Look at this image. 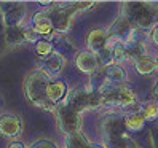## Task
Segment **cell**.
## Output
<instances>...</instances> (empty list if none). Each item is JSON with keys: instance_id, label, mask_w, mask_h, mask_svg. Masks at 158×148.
I'll use <instances>...</instances> for the list:
<instances>
[{"instance_id": "cell-1", "label": "cell", "mask_w": 158, "mask_h": 148, "mask_svg": "<svg viewBox=\"0 0 158 148\" xmlns=\"http://www.w3.org/2000/svg\"><path fill=\"white\" fill-rule=\"evenodd\" d=\"M50 83H51L50 77L46 75L45 72L35 70L31 75H27V78L24 81V92H26V97L29 99V102H32L34 105L56 113L54 105L48 100V97H46V89H48Z\"/></svg>"}, {"instance_id": "cell-2", "label": "cell", "mask_w": 158, "mask_h": 148, "mask_svg": "<svg viewBox=\"0 0 158 148\" xmlns=\"http://www.w3.org/2000/svg\"><path fill=\"white\" fill-rule=\"evenodd\" d=\"M126 8L131 10V18L141 29H153L158 24V8L152 3H126Z\"/></svg>"}, {"instance_id": "cell-3", "label": "cell", "mask_w": 158, "mask_h": 148, "mask_svg": "<svg viewBox=\"0 0 158 148\" xmlns=\"http://www.w3.org/2000/svg\"><path fill=\"white\" fill-rule=\"evenodd\" d=\"M56 118H58L59 129L66 135L81 132V115L75 112L73 108H70L66 102L56 108Z\"/></svg>"}, {"instance_id": "cell-4", "label": "cell", "mask_w": 158, "mask_h": 148, "mask_svg": "<svg viewBox=\"0 0 158 148\" xmlns=\"http://www.w3.org/2000/svg\"><path fill=\"white\" fill-rule=\"evenodd\" d=\"M73 11H77L73 5H69V6H53V10L48 13V16L51 18V22H53V27L54 30L58 32H67L70 29V24H72V14Z\"/></svg>"}, {"instance_id": "cell-5", "label": "cell", "mask_w": 158, "mask_h": 148, "mask_svg": "<svg viewBox=\"0 0 158 148\" xmlns=\"http://www.w3.org/2000/svg\"><path fill=\"white\" fill-rule=\"evenodd\" d=\"M126 123L125 116L120 115H107L102 119V132H104L106 138H115V137H123L126 135Z\"/></svg>"}, {"instance_id": "cell-6", "label": "cell", "mask_w": 158, "mask_h": 148, "mask_svg": "<svg viewBox=\"0 0 158 148\" xmlns=\"http://www.w3.org/2000/svg\"><path fill=\"white\" fill-rule=\"evenodd\" d=\"M23 132V121L19 116L6 113L0 116V135L6 138L19 137Z\"/></svg>"}, {"instance_id": "cell-7", "label": "cell", "mask_w": 158, "mask_h": 148, "mask_svg": "<svg viewBox=\"0 0 158 148\" xmlns=\"http://www.w3.org/2000/svg\"><path fill=\"white\" fill-rule=\"evenodd\" d=\"M66 104H67L70 108L75 110V112L81 113L83 110L91 108V92L81 89V88L73 89L70 94H67Z\"/></svg>"}, {"instance_id": "cell-8", "label": "cell", "mask_w": 158, "mask_h": 148, "mask_svg": "<svg viewBox=\"0 0 158 148\" xmlns=\"http://www.w3.org/2000/svg\"><path fill=\"white\" fill-rule=\"evenodd\" d=\"M75 66L83 73H94L99 69L101 62H99V58H98L96 53H93V51H80V53H77V56H75Z\"/></svg>"}, {"instance_id": "cell-9", "label": "cell", "mask_w": 158, "mask_h": 148, "mask_svg": "<svg viewBox=\"0 0 158 148\" xmlns=\"http://www.w3.org/2000/svg\"><path fill=\"white\" fill-rule=\"evenodd\" d=\"M64 66H66V59L61 53L54 51L51 56H48L46 59H43V69H40L42 72H45L48 77H54V75H59L62 72Z\"/></svg>"}, {"instance_id": "cell-10", "label": "cell", "mask_w": 158, "mask_h": 148, "mask_svg": "<svg viewBox=\"0 0 158 148\" xmlns=\"http://www.w3.org/2000/svg\"><path fill=\"white\" fill-rule=\"evenodd\" d=\"M107 46H109V35H107L106 30L94 29V30L89 32V35H88V48H89V51L98 54L104 48H107Z\"/></svg>"}, {"instance_id": "cell-11", "label": "cell", "mask_w": 158, "mask_h": 148, "mask_svg": "<svg viewBox=\"0 0 158 148\" xmlns=\"http://www.w3.org/2000/svg\"><path fill=\"white\" fill-rule=\"evenodd\" d=\"M32 27H34V30L39 35H50L54 30L51 18L48 16L46 11H39V13L34 14V18H32Z\"/></svg>"}, {"instance_id": "cell-12", "label": "cell", "mask_w": 158, "mask_h": 148, "mask_svg": "<svg viewBox=\"0 0 158 148\" xmlns=\"http://www.w3.org/2000/svg\"><path fill=\"white\" fill-rule=\"evenodd\" d=\"M125 50H126V53H128V59H133L134 62H137L139 59H142V58H145V45H144V42L142 40H136V38H129V40H126L125 43Z\"/></svg>"}, {"instance_id": "cell-13", "label": "cell", "mask_w": 158, "mask_h": 148, "mask_svg": "<svg viewBox=\"0 0 158 148\" xmlns=\"http://www.w3.org/2000/svg\"><path fill=\"white\" fill-rule=\"evenodd\" d=\"M66 92H67V85L64 81H51L48 89H46V97L53 105H56L66 97Z\"/></svg>"}, {"instance_id": "cell-14", "label": "cell", "mask_w": 158, "mask_h": 148, "mask_svg": "<svg viewBox=\"0 0 158 148\" xmlns=\"http://www.w3.org/2000/svg\"><path fill=\"white\" fill-rule=\"evenodd\" d=\"M24 13H26V8L23 3H18V5H13L10 10H8L5 14H3V21H5V26L6 27H15V26H19L24 19Z\"/></svg>"}, {"instance_id": "cell-15", "label": "cell", "mask_w": 158, "mask_h": 148, "mask_svg": "<svg viewBox=\"0 0 158 148\" xmlns=\"http://www.w3.org/2000/svg\"><path fill=\"white\" fill-rule=\"evenodd\" d=\"M3 38H5V43H8L10 46H18V45H23V43L26 42V38H24V29H23L21 26L5 27Z\"/></svg>"}, {"instance_id": "cell-16", "label": "cell", "mask_w": 158, "mask_h": 148, "mask_svg": "<svg viewBox=\"0 0 158 148\" xmlns=\"http://www.w3.org/2000/svg\"><path fill=\"white\" fill-rule=\"evenodd\" d=\"M126 78H128V75H126L125 69L122 66H118V64H112V66H109L106 69V80L114 83V85L122 86L126 81Z\"/></svg>"}, {"instance_id": "cell-17", "label": "cell", "mask_w": 158, "mask_h": 148, "mask_svg": "<svg viewBox=\"0 0 158 148\" xmlns=\"http://www.w3.org/2000/svg\"><path fill=\"white\" fill-rule=\"evenodd\" d=\"M125 123H126V127L129 131H141L145 124V116L141 110H137V112H129L125 116Z\"/></svg>"}, {"instance_id": "cell-18", "label": "cell", "mask_w": 158, "mask_h": 148, "mask_svg": "<svg viewBox=\"0 0 158 148\" xmlns=\"http://www.w3.org/2000/svg\"><path fill=\"white\" fill-rule=\"evenodd\" d=\"M134 104H136V94L133 92V89L126 85H122L118 88V107L128 108Z\"/></svg>"}, {"instance_id": "cell-19", "label": "cell", "mask_w": 158, "mask_h": 148, "mask_svg": "<svg viewBox=\"0 0 158 148\" xmlns=\"http://www.w3.org/2000/svg\"><path fill=\"white\" fill-rule=\"evenodd\" d=\"M134 67H136V72L137 73H141V75H150V73H153L158 66H156V61L152 59V58H142V59H139L137 62H134Z\"/></svg>"}, {"instance_id": "cell-20", "label": "cell", "mask_w": 158, "mask_h": 148, "mask_svg": "<svg viewBox=\"0 0 158 148\" xmlns=\"http://www.w3.org/2000/svg\"><path fill=\"white\" fill-rule=\"evenodd\" d=\"M89 145L91 143L88 142V138L81 132L66 135V148H89Z\"/></svg>"}, {"instance_id": "cell-21", "label": "cell", "mask_w": 158, "mask_h": 148, "mask_svg": "<svg viewBox=\"0 0 158 148\" xmlns=\"http://www.w3.org/2000/svg\"><path fill=\"white\" fill-rule=\"evenodd\" d=\"M106 146L107 148H136V143L133 142V138L123 135V137H115V138H106Z\"/></svg>"}, {"instance_id": "cell-22", "label": "cell", "mask_w": 158, "mask_h": 148, "mask_svg": "<svg viewBox=\"0 0 158 148\" xmlns=\"http://www.w3.org/2000/svg\"><path fill=\"white\" fill-rule=\"evenodd\" d=\"M35 53L39 54V56L42 59H46L48 56H51V54L54 53L53 51V43L50 40H40V42H37L35 43Z\"/></svg>"}, {"instance_id": "cell-23", "label": "cell", "mask_w": 158, "mask_h": 148, "mask_svg": "<svg viewBox=\"0 0 158 148\" xmlns=\"http://www.w3.org/2000/svg\"><path fill=\"white\" fill-rule=\"evenodd\" d=\"M98 58H99V62H101V66H112L114 62V46L112 45H109L107 48H104L101 53H98Z\"/></svg>"}, {"instance_id": "cell-24", "label": "cell", "mask_w": 158, "mask_h": 148, "mask_svg": "<svg viewBox=\"0 0 158 148\" xmlns=\"http://www.w3.org/2000/svg\"><path fill=\"white\" fill-rule=\"evenodd\" d=\"M141 112L144 113L145 119H155V118H158V102H155V100L145 102L141 107Z\"/></svg>"}, {"instance_id": "cell-25", "label": "cell", "mask_w": 158, "mask_h": 148, "mask_svg": "<svg viewBox=\"0 0 158 148\" xmlns=\"http://www.w3.org/2000/svg\"><path fill=\"white\" fill-rule=\"evenodd\" d=\"M114 46V62L115 64H122L128 59V53L125 50V45L123 43H117V45H112Z\"/></svg>"}, {"instance_id": "cell-26", "label": "cell", "mask_w": 158, "mask_h": 148, "mask_svg": "<svg viewBox=\"0 0 158 148\" xmlns=\"http://www.w3.org/2000/svg\"><path fill=\"white\" fill-rule=\"evenodd\" d=\"M24 38L27 43H37L40 42V35L34 30V27H24Z\"/></svg>"}, {"instance_id": "cell-27", "label": "cell", "mask_w": 158, "mask_h": 148, "mask_svg": "<svg viewBox=\"0 0 158 148\" xmlns=\"http://www.w3.org/2000/svg\"><path fill=\"white\" fill-rule=\"evenodd\" d=\"M31 148H58V145L51 140H46V138H40V140L34 142Z\"/></svg>"}, {"instance_id": "cell-28", "label": "cell", "mask_w": 158, "mask_h": 148, "mask_svg": "<svg viewBox=\"0 0 158 148\" xmlns=\"http://www.w3.org/2000/svg\"><path fill=\"white\" fill-rule=\"evenodd\" d=\"M72 5L77 11H80V10H88V8H91L94 3L93 2H77V3H72Z\"/></svg>"}, {"instance_id": "cell-29", "label": "cell", "mask_w": 158, "mask_h": 148, "mask_svg": "<svg viewBox=\"0 0 158 148\" xmlns=\"http://www.w3.org/2000/svg\"><path fill=\"white\" fill-rule=\"evenodd\" d=\"M150 37H152V40L155 42V45H158V24L152 29V34H150Z\"/></svg>"}, {"instance_id": "cell-30", "label": "cell", "mask_w": 158, "mask_h": 148, "mask_svg": "<svg viewBox=\"0 0 158 148\" xmlns=\"http://www.w3.org/2000/svg\"><path fill=\"white\" fill-rule=\"evenodd\" d=\"M8 148H26V145L23 142H18V140H13L10 145H8Z\"/></svg>"}, {"instance_id": "cell-31", "label": "cell", "mask_w": 158, "mask_h": 148, "mask_svg": "<svg viewBox=\"0 0 158 148\" xmlns=\"http://www.w3.org/2000/svg\"><path fill=\"white\" fill-rule=\"evenodd\" d=\"M89 148H107L106 145H102V143H91Z\"/></svg>"}, {"instance_id": "cell-32", "label": "cell", "mask_w": 158, "mask_h": 148, "mask_svg": "<svg viewBox=\"0 0 158 148\" xmlns=\"http://www.w3.org/2000/svg\"><path fill=\"white\" fill-rule=\"evenodd\" d=\"M153 94H155V97L158 99V81H156V85H155V88H153Z\"/></svg>"}, {"instance_id": "cell-33", "label": "cell", "mask_w": 158, "mask_h": 148, "mask_svg": "<svg viewBox=\"0 0 158 148\" xmlns=\"http://www.w3.org/2000/svg\"><path fill=\"white\" fill-rule=\"evenodd\" d=\"M156 66H158V58H156Z\"/></svg>"}]
</instances>
